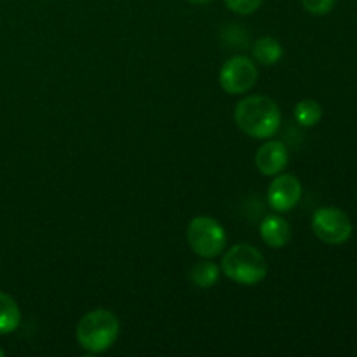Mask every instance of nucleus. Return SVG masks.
<instances>
[{
	"mask_svg": "<svg viewBox=\"0 0 357 357\" xmlns=\"http://www.w3.org/2000/svg\"><path fill=\"white\" fill-rule=\"evenodd\" d=\"M222 272L237 284L253 286L267 275V261L251 244H236L223 255Z\"/></svg>",
	"mask_w": 357,
	"mask_h": 357,
	"instance_id": "nucleus-3",
	"label": "nucleus"
},
{
	"mask_svg": "<svg viewBox=\"0 0 357 357\" xmlns=\"http://www.w3.org/2000/svg\"><path fill=\"white\" fill-rule=\"evenodd\" d=\"M260 237L267 246L281 250L291 239V225L286 218L279 215H268L260 223Z\"/></svg>",
	"mask_w": 357,
	"mask_h": 357,
	"instance_id": "nucleus-9",
	"label": "nucleus"
},
{
	"mask_svg": "<svg viewBox=\"0 0 357 357\" xmlns=\"http://www.w3.org/2000/svg\"><path fill=\"white\" fill-rule=\"evenodd\" d=\"M21 324V310L16 300L7 293L0 291V335L16 331Z\"/></svg>",
	"mask_w": 357,
	"mask_h": 357,
	"instance_id": "nucleus-10",
	"label": "nucleus"
},
{
	"mask_svg": "<svg viewBox=\"0 0 357 357\" xmlns=\"http://www.w3.org/2000/svg\"><path fill=\"white\" fill-rule=\"evenodd\" d=\"M264 0H225V6L237 14H253Z\"/></svg>",
	"mask_w": 357,
	"mask_h": 357,
	"instance_id": "nucleus-15",
	"label": "nucleus"
},
{
	"mask_svg": "<svg viewBox=\"0 0 357 357\" xmlns=\"http://www.w3.org/2000/svg\"><path fill=\"white\" fill-rule=\"evenodd\" d=\"M337 0H302V6L307 13L314 14V16H324V14L331 13Z\"/></svg>",
	"mask_w": 357,
	"mask_h": 357,
	"instance_id": "nucleus-14",
	"label": "nucleus"
},
{
	"mask_svg": "<svg viewBox=\"0 0 357 357\" xmlns=\"http://www.w3.org/2000/svg\"><path fill=\"white\" fill-rule=\"evenodd\" d=\"M302 183L295 174H275L268 185L267 201L275 213L291 211L302 199Z\"/></svg>",
	"mask_w": 357,
	"mask_h": 357,
	"instance_id": "nucleus-7",
	"label": "nucleus"
},
{
	"mask_svg": "<svg viewBox=\"0 0 357 357\" xmlns=\"http://www.w3.org/2000/svg\"><path fill=\"white\" fill-rule=\"evenodd\" d=\"M258 68L248 56H234L220 70V86L227 94H244L253 89Z\"/></svg>",
	"mask_w": 357,
	"mask_h": 357,
	"instance_id": "nucleus-6",
	"label": "nucleus"
},
{
	"mask_svg": "<svg viewBox=\"0 0 357 357\" xmlns=\"http://www.w3.org/2000/svg\"><path fill=\"white\" fill-rule=\"evenodd\" d=\"M121 333L117 316L107 309H94L84 314L77 324L75 337L80 347L91 354H100L114 347Z\"/></svg>",
	"mask_w": 357,
	"mask_h": 357,
	"instance_id": "nucleus-2",
	"label": "nucleus"
},
{
	"mask_svg": "<svg viewBox=\"0 0 357 357\" xmlns=\"http://www.w3.org/2000/svg\"><path fill=\"white\" fill-rule=\"evenodd\" d=\"M3 354H6V352H3L2 349H0V357H3Z\"/></svg>",
	"mask_w": 357,
	"mask_h": 357,
	"instance_id": "nucleus-17",
	"label": "nucleus"
},
{
	"mask_svg": "<svg viewBox=\"0 0 357 357\" xmlns=\"http://www.w3.org/2000/svg\"><path fill=\"white\" fill-rule=\"evenodd\" d=\"M190 3H195V6H202V3H208L211 2V0H188Z\"/></svg>",
	"mask_w": 357,
	"mask_h": 357,
	"instance_id": "nucleus-16",
	"label": "nucleus"
},
{
	"mask_svg": "<svg viewBox=\"0 0 357 357\" xmlns=\"http://www.w3.org/2000/svg\"><path fill=\"white\" fill-rule=\"evenodd\" d=\"M220 278V267L211 261L209 258H204L202 261L195 264L194 267L188 272V279L192 281V284H195L201 289H209L216 284Z\"/></svg>",
	"mask_w": 357,
	"mask_h": 357,
	"instance_id": "nucleus-11",
	"label": "nucleus"
},
{
	"mask_svg": "<svg viewBox=\"0 0 357 357\" xmlns=\"http://www.w3.org/2000/svg\"><path fill=\"white\" fill-rule=\"evenodd\" d=\"M236 124L244 135L255 139H268L281 128V110L267 96H248L237 103Z\"/></svg>",
	"mask_w": 357,
	"mask_h": 357,
	"instance_id": "nucleus-1",
	"label": "nucleus"
},
{
	"mask_svg": "<svg viewBox=\"0 0 357 357\" xmlns=\"http://www.w3.org/2000/svg\"><path fill=\"white\" fill-rule=\"evenodd\" d=\"M312 230L323 243L338 246L351 239L352 222L345 211L338 208H321L312 216Z\"/></svg>",
	"mask_w": 357,
	"mask_h": 357,
	"instance_id": "nucleus-5",
	"label": "nucleus"
},
{
	"mask_svg": "<svg viewBox=\"0 0 357 357\" xmlns=\"http://www.w3.org/2000/svg\"><path fill=\"white\" fill-rule=\"evenodd\" d=\"M289 152L288 146L279 139L268 138L267 143L258 149L255 162H257L258 171L265 176H275V174L282 173L286 166H288Z\"/></svg>",
	"mask_w": 357,
	"mask_h": 357,
	"instance_id": "nucleus-8",
	"label": "nucleus"
},
{
	"mask_svg": "<svg viewBox=\"0 0 357 357\" xmlns=\"http://www.w3.org/2000/svg\"><path fill=\"white\" fill-rule=\"evenodd\" d=\"M190 250L201 258H216L227 246L225 229L211 216H195L187 229Z\"/></svg>",
	"mask_w": 357,
	"mask_h": 357,
	"instance_id": "nucleus-4",
	"label": "nucleus"
},
{
	"mask_svg": "<svg viewBox=\"0 0 357 357\" xmlns=\"http://www.w3.org/2000/svg\"><path fill=\"white\" fill-rule=\"evenodd\" d=\"M293 115H295V121L300 126H303V128H314L323 119V107L314 100H302L296 103Z\"/></svg>",
	"mask_w": 357,
	"mask_h": 357,
	"instance_id": "nucleus-13",
	"label": "nucleus"
},
{
	"mask_svg": "<svg viewBox=\"0 0 357 357\" xmlns=\"http://www.w3.org/2000/svg\"><path fill=\"white\" fill-rule=\"evenodd\" d=\"M253 58L258 65H275L282 58V45L274 37L258 38L253 45Z\"/></svg>",
	"mask_w": 357,
	"mask_h": 357,
	"instance_id": "nucleus-12",
	"label": "nucleus"
}]
</instances>
